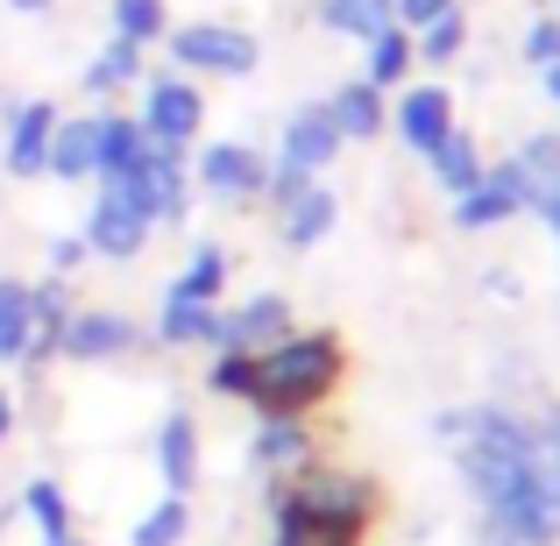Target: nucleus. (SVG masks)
I'll return each mask as SVG.
<instances>
[{"label": "nucleus", "instance_id": "obj_20", "mask_svg": "<svg viewBox=\"0 0 560 546\" xmlns=\"http://www.w3.org/2000/svg\"><path fill=\"white\" fill-rule=\"evenodd\" d=\"M277 206H284V242L291 248H313L319 234L334 228V213H341V206H334V191L319 185V178H305L291 199H277Z\"/></svg>", "mask_w": 560, "mask_h": 546}, {"label": "nucleus", "instance_id": "obj_42", "mask_svg": "<svg viewBox=\"0 0 560 546\" xmlns=\"http://www.w3.org/2000/svg\"><path fill=\"white\" fill-rule=\"evenodd\" d=\"M553 454H560V448H553Z\"/></svg>", "mask_w": 560, "mask_h": 546}, {"label": "nucleus", "instance_id": "obj_1", "mask_svg": "<svg viewBox=\"0 0 560 546\" xmlns=\"http://www.w3.org/2000/svg\"><path fill=\"white\" fill-rule=\"evenodd\" d=\"M341 376V341L334 334H299V341H270L248 376V405L262 419H291V411L319 405L327 383Z\"/></svg>", "mask_w": 560, "mask_h": 546}, {"label": "nucleus", "instance_id": "obj_21", "mask_svg": "<svg viewBox=\"0 0 560 546\" xmlns=\"http://www.w3.org/2000/svg\"><path fill=\"white\" fill-rule=\"evenodd\" d=\"M142 150H150V136H142L136 114H100V171L93 178H128L142 164Z\"/></svg>", "mask_w": 560, "mask_h": 546}, {"label": "nucleus", "instance_id": "obj_32", "mask_svg": "<svg viewBox=\"0 0 560 546\" xmlns=\"http://www.w3.org/2000/svg\"><path fill=\"white\" fill-rule=\"evenodd\" d=\"M256 462H262V468H291V462H305V433H299L291 419H270V426L256 433Z\"/></svg>", "mask_w": 560, "mask_h": 546}, {"label": "nucleus", "instance_id": "obj_29", "mask_svg": "<svg viewBox=\"0 0 560 546\" xmlns=\"http://www.w3.org/2000/svg\"><path fill=\"white\" fill-rule=\"evenodd\" d=\"M433 171H440V185H447V191H468V185L482 178V164H476V142H468L462 128H447V136L433 142Z\"/></svg>", "mask_w": 560, "mask_h": 546}, {"label": "nucleus", "instance_id": "obj_27", "mask_svg": "<svg viewBox=\"0 0 560 546\" xmlns=\"http://www.w3.org/2000/svg\"><path fill=\"white\" fill-rule=\"evenodd\" d=\"M220 284H228V256H220L213 242L191 248V263H185L178 277H171V291H178V299H206V305L220 299Z\"/></svg>", "mask_w": 560, "mask_h": 546}, {"label": "nucleus", "instance_id": "obj_10", "mask_svg": "<svg viewBox=\"0 0 560 546\" xmlns=\"http://www.w3.org/2000/svg\"><path fill=\"white\" fill-rule=\"evenodd\" d=\"M136 341H142V334H136L128 313H114V305H71L57 356H65V362H121Z\"/></svg>", "mask_w": 560, "mask_h": 546}, {"label": "nucleus", "instance_id": "obj_40", "mask_svg": "<svg viewBox=\"0 0 560 546\" xmlns=\"http://www.w3.org/2000/svg\"><path fill=\"white\" fill-rule=\"evenodd\" d=\"M547 93H553V100H560V65H547Z\"/></svg>", "mask_w": 560, "mask_h": 546}, {"label": "nucleus", "instance_id": "obj_34", "mask_svg": "<svg viewBox=\"0 0 560 546\" xmlns=\"http://www.w3.org/2000/svg\"><path fill=\"white\" fill-rule=\"evenodd\" d=\"M248 376H256V356H248V348H220L213 391H220V397H248Z\"/></svg>", "mask_w": 560, "mask_h": 546}, {"label": "nucleus", "instance_id": "obj_15", "mask_svg": "<svg viewBox=\"0 0 560 546\" xmlns=\"http://www.w3.org/2000/svg\"><path fill=\"white\" fill-rule=\"evenodd\" d=\"M525 206V185H518V164H497L490 178H476L462 191V206H454V220L462 228H497V220H511Z\"/></svg>", "mask_w": 560, "mask_h": 546}, {"label": "nucleus", "instance_id": "obj_30", "mask_svg": "<svg viewBox=\"0 0 560 546\" xmlns=\"http://www.w3.org/2000/svg\"><path fill=\"white\" fill-rule=\"evenodd\" d=\"M405 71H411V36H405V28L390 22L383 36H370V85L383 93V85H397Z\"/></svg>", "mask_w": 560, "mask_h": 546}, {"label": "nucleus", "instance_id": "obj_31", "mask_svg": "<svg viewBox=\"0 0 560 546\" xmlns=\"http://www.w3.org/2000/svg\"><path fill=\"white\" fill-rule=\"evenodd\" d=\"M191 533V511H185V497H164V504L150 511V519L128 533V546H178Z\"/></svg>", "mask_w": 560, "mask_h": 546}, {"label": "nucleus", "instance_id": "obj_37", "mask_svg": "<svg viewBox=\"0 0 560 546\" xmlns=\"http://www.w3.org/2000/svg\"><path fill=\"white\" fill-rule=\"evenodd\" d=\"M85 256H93V248H85V234H57V242H50V277H71Z\"/></svg>", "mask_w": 560, "mask_h": 546}, {"label": "nucleus", "instance_id": "obj_12", "mask_svg": "<svg viewBox=\"0 0 560 546\" xmlns=\"http://www.w3.org/2000/svg\"><path fill=\"white\" fill-rule=\"evenodd\" d=\"M65 320H71V284H65V277H43V284H28V348H22V369H28V376L57 362Z\"/></svg>", "mask_w": 560, "mask_h": 546}, {"label": "nucleus", "instance_id": "obj_39", "mask_svg": "<svg viewBox=\"0 0 560 546\" xmlns=\"http://www.w3.org/2000/svg\"><path fill=\"white\" fill-rule=\"evenodd\" d=\"M14 14H50V0H8Z\"/></svg>", "mask_w": 560, "mask_h": 546}, {"label": "nucleus", "instance_id": "obj_4", "mask_svg": "<svg viewBox=\"0 0 560 546\" xmlns=\"http://www.w3.org/2000/svg\"><path fill=\"white\" fill-rule=\"evenodd\" d=\"M171 36V57L178 71H206V79H248L262 65L256 36L248 28H228V22H185V28H164Z\"/></svg>", "mask_w": 560, "mask_h": 546}, {"label": "nucleus", "instance_id": "obj_18", "mask_svg": "<svg viewBox=\"0 0 560 546\" xmlns=\"http://www.w3.org/2000/svg\"><path fill=\"white\" fill-rule=\"evenodd\" d=\"M156 476H164L171 497H185L199 483V426H191V411H171L156 426Z\"/></svg>", "mask_w": 560, "mask_h": 546}, {"label": "nucleus", "instance_id": "obj_33", "mask_svg": "<svg viewBox=\"0 0 560 546\" xmlns=\"http://www.w3.org/2000/svg\"><path fill=\"white\" fill-rule=\"evenodd\" d=\"M462 43H468V22H462V14H440V22H425L419 28V43H411V57H433V65H447V57L454 50H462Z\"/></svg>", "mask_w": 560, "mask_h": 546}, {"label": "nucleus", "instance_id": "obj_36", "mask_svg": "<svg viewBox=\"0 0 560 546\" xmlns=\"http://www.w3.org/2000/svg\"><path fill=\"white\" fill-rule=\"evenodd\" d=\"M454 0H390V14H397V28H425V22H440Z\"/></svg>", "mask_w": 560, "mask_h": 546}, {"label": "nucleus", "instance_id": "obj_3", "mask_svg": "<svg viewBox=\"0 0 560 546\" xmlns=\"http://www.w3.org/2000/svg\"><path fill=\"white\" fill-rule=\"evenodd\" d=\"M533 476V433L511 419H476V440H468V483H476V497L490 511H504L511 497H518V483Z\"/></svg>", "mask_w": 560, "mask_h": 546}, {"label": "nucleus", "instance_id": "obj_25", "mask_svg": "<svg viewBox=\"0 0 560 546\" xmlns=\"http://www.w3.org/2000/svg\"><path fill=\"white\" fill-rule=\"evenodd\" d=\"M28 348V277H0V362L22 369Z\"/></svg>", "mask_w": 560, "mask_h": 546}, {"label": "nucleus", "instance_id": "obj_9", "mask_svg": "<svg viewBox=\"0 0 560 546\" xmlns=\"http://www.w3.org/2000/svg\"><path fill=\"white\" fill-rule=\"evenodd\" d=\"M50 136H57V100H14L0 128V164L8 178H43L50 171Z\"/></svg>", "mask_w": 560, "mask_h": 546}, {"label": "nucleus", "instance_id": "obj_2", "mask_svg": "<svg viewBox=\"0 0 560 546\" xmlns=\"http://www.w3.org/2000/svg\"><path fill=\"white\" fill-rule=\"evenodd\" d=\"M370 483L355 476H305L291 497H277V533L305 546H355L362 519H370Z\"/></svg>", "mask_w": 560, "mask_h": 546}, {"label": "nucleus", "instance_id": "obj_23", "mask_svg": "<svg viewBox=\"0 0 560 546\" xmlns=\"http://www.w3.org/2000/svg\"><path fill=\"white\" fill-rule=\"evenodd\" d=\"M22 511H28V525H36L43 546L71 539V497H65V483H57V476H28L22 483Z\"/></svg>", "mask_w": 560, "mask_h": 546}, {"label": "nucleus", "instance_id": "obj_17", "mask_svg": "<svg viewBox=\"0 0 560 546\" xmlns=\"http://www.w3.org/2000/svg\"><path fill=\"white\" fill-rule=\"evenodd\" d=\"M156 341L164 348H220V305L164 291V305H156Z\"/></svg>", "mask_w": 560, "mask_h": 546}, {"label": "nucleus", "instance_id": "obj_7", "mask_svg": "<svg viewBox=\"0 0 560 546\" xmlns=\"http://www.w3.org/2000/svg\"><path fill=\"white\" fill-rule=\"evenodd\" d=\"M150 228H156V220L142 213L121 185H100L93 191V213H85V248H93V256L128 263V256H142V248H150Z\"/></svg>", "mask_w": 560, "mask_h": 546}, {"label": "nucleus", "instance_id": "obj_41", "mask_svg": "<svg viewBox=\"0 0 560 546\" xmlns=\"http://www.w3.org/2000/svg\"><path fill=\"white\" fill-rule=\"evenodd\" d=\"M50 546H85V539H79V533H71V539H50Z\"/></svg>", "mask_w": 560, "mask_h": 546}, {"label": "nucleus", "instance_id": "obj_35", "mask_svg": "<svg viewBox=\"0 0 560 546\" xmlns=\"http://www.w3.org/2000/svg\"><path fill=\"white\" fill-rule=\"evenodd\" d=\"M525 57H533L539 71L560 65V14H553V22H533V28H525Z\"/></svg>", "mask_w": 560, "mask_h": 546}, {"label": "nucleus", "instance_id": "obj_38", "mask_svg": "<svg viewBox=\"0 0 560 546\" xmlns=\"http://www.w3.org/2000/svg\"><path fill=\"white\" fill-rule=\"evenodd\" d=\"M8 440H14V397L0 391V448H8Z\"/></svg>", "mask_w": 560, "mask_h": 546}, {"label": "nucleus", "instance_id": "obj_24", "mask_svg": "<svg viewBox=\"0 0 560 546\" xmlns=\"http://www.w3.org/2000/svg\"><path fill=\"white\" fill-rule=\"evenodd\" d=\"M142 79V43H128V36H114L107 43V50H100L93 57V65H85V93H93V100H107V93H121V85H136Z\"/></svg>", "mask_w": 560, "mask_h": 546}, {"label": "nucleus", "instance_id": "obj_5", "mask_svg": "<svg viewBox=\"0 0 560 546\" xmlns=\"http://www.w3.org/2000/svg\"><path fill=\"white\" fill-rule=\"evenodd\" d=\"M497 519H504V533L525 539V546L560 539V454H547V448L533 440V476L518 483V497H511Z\"/></svg>", "mask_w": 560, "mask_h": 546}, {"label": "nucleus", "instance_id": "obj_6", "mask_svg": "<svg viewBox=\"0 0 560 546\" xmlns=\"http://www.w3.org/2000/svg\"><path fill=\"white\" fill-rule=\"evenodd\" d=\"M142 136L156 142V150H191V136L206 128V100H199V85L191 79H150L142 85Z\"/></svg>", "mask_w": 560, "mask_h": 546}, {"label": "nucleus", "instance_id": "obj_22", "mask_svg": "<svg viewBox=\"0 0 560 546\" xmlns=\"http://www.w3.org/2000/svg\"><path fill=\"white\" fill-rule=\"evenodd\" d=\"M327 114H334V128H341V142H376V128H383V93L370 79H355V85H341V93L327 100Z\"/></svg>", "mask_w": 560, "mask_h": 546}, {"label": "nucleus", "instance_id": "obj_26", "mask_svg": "<svg viewBox=\"0 0 560 546\" xmlns=\"http://www.w3.org/2000/svg\"><path fill=\"white\" fill-rule=\"evenodd\" d=\"M107 14H114V36H128V43H164V28H171L164 0H107Z\"/></svg>", "mask_w": 560, "mask_h": 546}, {"label": "nucleus", "instance_id": "obj_16", "mask_svg": "<svg viewBox=\"0 0 560 546\" xmlns=\"http://www.w3.org/2000/svg\"><path fill=\"white\" fill-rule=\"evenodd\" d=\"M284 320H291V305L277 299V291H262V299H248L242 313H220V348H248V356H262L270 341H284Z\"/></svg>", "mask_w": 560, "mask_h": 546}, {"label": "nucleus", "instance_id": "obj_28", "mask_svg": "<svg viewBox=\"0 0 560 546\" xmlns=\"http://www.w3.org/2000/svg\"><path fill=\"white\" fill-rule=\"evenodd\" d=\"M319 14H327V28H348V36H362V43L397 22L390 0H319Z\"/></svg>", "mask_w": 560, "mask_h": 546}, {"label": "nucleus", "instance_id": "obj_11", "mask_svg": "<svg viewBox=\"0 0 560 546\" xmlns=\"http://www.w3.org/2000/svg\"><path fill=\"white\" fill-rule=\"evenodd\" d=\"M191 185L213 191V199H256L270 185V164L256 150H242V142H206L199 164H191Z\"/></svg>", "mask_w": 560, "mask_h": 546}, {"label": "nucleus", "instance_id": "obj_8", "mask_svg": "<svg viewBox=\"0 0 560 546\" xmlns=\"http://www.w3.org/2000/svg\"><path fill=\"white\" fill-rule=\"evenodd\" d=\"M100 185H121L128 199L142 206L150 220H185V206H191V178H185V156L178 150H142V164L128 171V178H100Z\"/></svg>", "mask_w": 560, "mask_h": 546}, {"label": "nucleus", "instance_id": "obj_19", "mask_svg": "<svg viewBox=\"0 0 560 546\" xmlns=\"http://www.w3.org/2000/svg\"><path fill=\"white\" fill-rule=\"evenodd\" d=\"M397 128H405V142L419 156H433V142L454 128V100L440 93V85H419V93H405V107H397Z\"/></svg>", "mask_w": 560, "mask_h": 546}, {"label": "nucleus", "instance_id": "obj_13", "mask_svg": "<svg viewBox=\"0 0 560 546\" xmlns=\"http://www.w3.org/2000/svg\"><path fill=\"white\" fill-rule=\"evenodd\" d=\"M334 150H341V128H334L327 107H299L284 128V171L291 178H319V171L334 164Z\"/></svg>", "mask_w": 560, "mask_h": 546}, {"label": "nucleus", "instance_id": "obj_14", "mask_svg": "<svg viewBox=\"0 0 560 546\" xmlns=\"http://www.w3.org/2000/svg\"><path fill=\"white\" fill-rule=\"evenodd\" d=\"M93 171H100V114H57V136H50V171H43V178L85 185Z\"/></svg>", "mask_w": 560, "mask_h": 546}]
</instances>
